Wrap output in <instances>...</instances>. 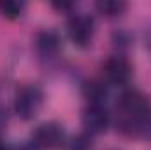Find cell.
I'll return each mask as SVG.
<instances>
[{
  "instance_id": "obj_14",
  "label": "cell",
  "mask_w": 151,
  "mask_h": 150,
  "mask_svg": "<svg viewBox=\"0 0 151 150\" xmlns=\"http://www.w3.org/2000/svg\"><path fill=\"white\" fill-rule=\"evenodd\" d=\"M16 150H40V147L35 145L34 141H28V143H23L19 149H16Z\"/></svg>"
},
{
  "instance_id": "obj_18",
  "label": "cell",
  "mask_w": 151,
  "mask_h": 150,
  "mask_svg": "<svg viewBox=\"0 0 151 150\" xmlns=\"http://www.w3.org/2000/svg\"><path fill=\"white\" fill-rule=\"evenodd\" d=\"M0 150H12V149H11L9 145H5V143H4V141L0 140Z\"/></svg>"
},
{
  "instance_id": "obj_9",
  "label": "cell",
  "mask_w": 151,
  "mask_h": 150,
  "mask_svg": "<svg viewBox=\"0 0 151 150\" xmlns=\"http://www.w3.org/2000/svg\"><path fill=\"white\" fill-rule=\"evenodd\" d=\"M127 2L123 0H99L95 2V9L106 16V18H116V16H121L125 11H127Z\"/></svg>"
},
{
  "instance_id": "obj_11",
  "label": "cell",
  "mask_w": 151,
  "mask_h": 150,
  "mask_svg": "<svg viewBox=\"0 0 151 150\" xmlns=\"http://www.w3.org/2000/svg\"><path fill=\"white\" fill-rule=\"evenodd\" d=\"M67 150H93V140L88 133H81L67 143Z\"/></svg>"
},
{
  "instance_id": "obj_7",
  "label": "cell",
  "mask_w": 151,
  "mask_h": 150,
  "mask_svg": "<svg viewBox=\"0 0 151 150\" xmlns=\"http://www.w3.org/2000/svg\"><path fill=\"white\" fill-rule=\"evenodd\" d=\"M35 48L42 57H53L60 50V37L53 30H42L35 37Z\"/></svg>"
},
{
  "instance_id": "obj_4",
  "label": "cell",
  "mask_w": 151,
  "mask_h": 150,
  "mask_svg": "<svg viewBox=\"0 0 151 150\" xmlns=\"http://www.w3.org/2000/svg\"><path fill=\"white\" fill-rule=\"evenodd\" d=\"M32 141L40 149H58L65 143V129L58 122H44L35 127Z\"/></svg>"
},
{
  "instance_id": "obj_2",
  "label": "cell",
  "mask_w": 151,
  "mask_h": 150,
  "mask_svg": "<svg viewBox=\"0 0 151 150\" xmlns=\"http://www.w3.org/2000/svg\"><path fill=\"white\" fill-rule=\"evenodd\" d=\"M44 103V92L37 85H23L14 95V111L19 118L30 120L39 113Z\"/></svg>"
},
{
  "instance_id": "obj_8",
  "label": "cell",
  "mask_w": 151,
  "mask_h": 150,
  "mask_svg": "<svg viewBox=\"0 0 151 150\" xmlns=\"http://www.w3.org/2000/svg\"><path fill=\"white\" fill-rule=\"evenodd\" d=\"M83 95L88 104H104L107 99V85L106 81L91 79L83 85Z\"/></svg>"
},
{
  "instance_id": "obj_13",
  "label": "cell",
  "mask_w": 151,
  "mask_h": 150,
  "mask_svg": "<svg viewBox=\"0 0 151 150\" xmlns=\"http://www.w3.org/2000/svg\"><path fill=\"white\" fill-rule=\"evenodd\" d=\"M53 7L56 11H70L74 7V4H67V2H62V4H53Z\"/></svg>"
},
{
  "instance_id": "obj_12",
  "label": "cell",
  "mask_w": 151,
  "mask_h": 150,
  "mask_svg": "<svg viewBox=\"0 0 151 150\" xmlns=\"http://www.w3.org/2000/svg\"><path fill=\"white\" fill-rule=\"evenodd\" d=\"M113 41H114V44H116V46H128L130 37H128V34H127V32L119 30V32H114Z\"/></svg>"
},
{
  "instance_id": "obj_5",
  "label": "cell",
  "mask_w": 151,
  "mask_h": 150,
  "mask_svg": "<svg viewBox=\"0 0 151 150\" xmlns=\"http://www.w3.org/2000/svg\"><path fill=\"white\" fill-rule=\"evenodd\" d=\"M84 133L91 134H102L107 131L109 124H111V115L106 110L104 104H88L83 111L81 117Z\"/></svg>"
},
{
  "instance_id": "obj_16",
  "label": "cell",
  "mask_w": 151,
  "mask_h": 150,
  "mask_svg": "<svg viewBox=\"0 0 151 150\" xmlns=\"http://www.w3.org/2000/svg\"><path fill=\"white\" fill-rule=\"evenodd\" d=\"M142 136L151 140V118L148 120V124H146V129H144V134H142Z\"/></svg>"
},
{
  "instance_id": "obj_15",
  "label": "cell",
  "mask_w": 151,
  "mask_h": 150,
  "mask_svg": "<svg viewBox=\"0 0 151 150\" xmlns=\"http://www.w3.org/2000/svg\"><path fill=\"white\" fill-rule=\"evenodd\" d=\"M5 122H7V117H5V111L0 108V131L4 129V125H5Z\"/></svg>"
},
{
  "instance_id": "obj_1",
  "label": "cell",
  "mask_w": 151,
  "mask_h": 150,
  "mask_svg": "<svg viewBox=\"0 0 151 150\" xmlns=\"http://www.w3.org/2000/svg\"><path fill=\"white\" fill-rule=\"evenodd\" d=\"M151 118L150 99L139 90H127L118 99V129L128 136H142Z\"/></svg>"
},
{
  "instance_id": "obj_10",
  "label": "cell",
  "mask_w": 151,
  "mask_h": 150,
  "mask_svg": "<svg viewBox=\"0 0 151 150\" xmlns=\"http://www.w3.org/2000/svg\"><path fill=\"white\" fill-rule=\"evenodd\" d=\"M25 4L18 0H0V14L7 20H16L23 14Z\"/></svg>"
},
{
  "instance_id": "obj_3",
  "label": "cell",
  "mask_w": 151,
  "mask_h": 150,
  "mask_svg": "<svg viewBox=\"0 0 151 150\" xmlns=\"http://www.w3.org/2000/svg\"><path fill=\"white\" fill-rule=\"evenodd\" d=\"M67 34L76 46L79 48L90 46L95 36V20L84 12L72 14L67 23Z\"/></svg>"
},
{
  "instance_id": "obj_6",
  "label": "cell",
  "mask_w": 151,
  "mask_h": 150,
  "mask_svg": "<svg viewBox=\"0 0 151 150\" xmlns=\"http://www.w3.org/2000/svg\"><path fill=\"white\" fill-rule=\"evenodd\" d=\"M102 74L106 83L111 85H127L132 78V66L125 57H111L102 66Z\"/></svg>"
},
{
  "instance_id": "obj_17",
  "label": "cell",
  "mask_w": 151,
  "mask_h": 150,
  "mask_svg": "<svg viewBox=\"0 0 151 150\" xmlns=\"http://www.w3.org/2000/svg\"><path fill=\"white\" fill-rule=\"evenodd\" d=\"M146 44H148V48H150V51H151V28L148 30V34H146Z\"/></svg>"
}]
</instances>
